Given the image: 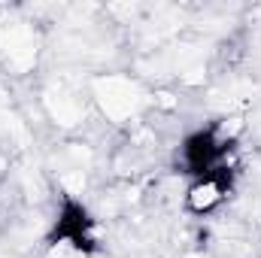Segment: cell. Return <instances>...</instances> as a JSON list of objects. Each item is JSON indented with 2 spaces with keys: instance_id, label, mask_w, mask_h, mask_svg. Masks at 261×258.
<instances>
[{
  "instance_id": "6da1fadb",
  "label": "cell",
  "mask_w": 261,
  "mask_h": 258,
  "mask_svg": "<svg viewBox=\"0 0 261 258\" xmlns=\"http://www.w3.org/2000/svg\"><path fill=\"white\" fill-rule=\"evenodd\" d=\"M225 194H228V183L213 170V173L197 176L195 183L189 186V192H186V207H189L192 213H197V216H206V213H213L216 207H222Z\"/></svg>"
}]
</instances>
